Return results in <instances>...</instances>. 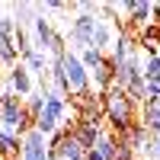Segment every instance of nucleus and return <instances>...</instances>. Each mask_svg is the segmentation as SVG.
Instances as JSON below:
<instances>
[{
	"label": "nucleus",
	"instance_id": "nucleus-1",
	"mask_svg": "<svg viewBox=\"0 0 160 160\" xmlns=\"http://www.w3.org/2000/svg\"><path fill=\"white\" fill-rule=\"evenodd\" d=\"M102 112H106V122L112 125V135H125V131L138 122L135 118V102L115 87H109L102 93Z\"/></svg>",
	"mask_w": 160,
	"mask_h": 160
},
{
	"label": "nucleus",
	"instance_id": "nucleus-2",
	"mask_svg": "<svg viewBox=\"0 0 160 160\" xmlns=\"http://www.w3.org/2000/svg\"><path fill=\"white\" fill-rule=\"evenodd\" d=\"M32 128L38 135H45V138L55 135L58 128H71V122H68V99H64L61 93H55V90H45V106H42V112L35 115Z\"/></svg>",
	"mask_w": 160,
	"mask_h": 160
},
{
	"label": "nucleus",
	"instance_id": "nucleus-3",
	"mask_svg": "<svg viewBox=\"0 0 160 160\" xmlns=\"http://www.w3.org/2000/svg\"><path fill=\"white\" fill-rule=\"evenodd\" d=\"M0 128L3 131H13V135H26L32 131V115L22 109V99L16 93H0Z\"/></svg>",
	"mask_w": 160,
	"mask_h": 160
},
{
	"label": "nucleus",
	"instance_id": "nucleus-4",
	"mask_svg": "<svg viewBox=\"0 0 160 160\" xmlns=\"http://www.w3.org/2000/svg\"><path fill=\"white\" fill-rule=\"evenodd\" d=\"M61 71H64V80H68V96H90V71L80 64L77 51H64L61 55Z\"/></svg>",
	"mask_w": 160,
	"mask_h": 160
},
{
	"label": "nucleus",
	"instance_id": "nucleus-5",
	"mask_svg": "<svg viewBox=\"0 0 160 160\" xmlns=\"http://www.w3.org/2000/svg\"><path fill=\"white\" fill-rule=\"evenodd\" d=\"M93 26H96V13H77L74 22H71V51H83L90 48V38H93Z\"/></svg>",
	"mask_w": 160,
	"mask_h": 160
},
{
	"label": "nucleus",
	"instance_id": "nucleus-6",
	"mask_svg": "<svg viewBox=\"0 0 160 160\" xmlns=\"http://www.w3.org/2000/svg\"><path fill=\"white\" fill-rule=\"evenodd\" d=\"M19 160H48V141L38 131H26L19 138Z\"/></svg>",
	"mask_w": 160,
	"mask_h": 160
},
{
	"label": "nucleus",
	"instance_id": "nucleus-7",
	"mask_svg": "<svg viewBox=\"0 0 160 160\" xmlns=\"http://www.w3.org/2000/svg\"><path fill=\"white\" fill-rule=\"evenodd\" d=\"M10 93H16L19 99H26L32 93V74L22 68V64H13L10 68Z\"/></svg>",
	"mask_w": 160,
	"mask_h": 160
},
{
	"label": "nucleus",
	"instance_id": "nucleus-8",
	"mask_svg": "<svg viewBox=\"0 0 160 160\" xmlns=\"http://www.w3.org/2000/svg\"><path fill=\"white\" fill-rule=\"evenodd\" d=\"M71 131H74V138L80 141V148L90 151L93 144H96V138L102 135V125H99V122H77Z\"/></svg>",
	"mask_w": 160,
	"mask_h": 160
},
{
	"label": "nucleus",
	"instance_id": "nucleus-9",
	"mask_svg": "<svg viewBox=\"0 0 160 160\" xmlns=\"http://www.w3.org/2000/svg\"><path fill=\"white\" fill-rule=\"evenodd\" d=\"M141 125L151 131V138H160V99H148V102H144Z\"/></svg>",
	"mask_w": 160,
	"mask_h": 160
},
{
	"label": "nucleus",
	"instance_id": "nucleus-10",
	"mask_svg": "<svg viewBox=\"0 0 160 160\" xmlns=\"http://www.w3.org/2000/svg\"><path fill=\"white\" fill-rule=\"evenodd\" d=\"M112 45V29H109V19H99L96 16V26H93V38H90V48H96L106 55V48Z\"/></svg>",
	"mask_w": 160,
	"mask_h": 160
},
{
	"label": "nucleus",
	"instance_id": "nucleus-11",
	"mask_svg": "<svg viewBox=\"0 0 160 160\" xmlns=\"http://www.w3.org/2000/svg\"><path fill=\"white\" fill-rule=\"evenodd\" d=\"M122 10L131 16L135 26H148L151 22V3L148 0H128V3H122Z\"/></svg>",
	"mask_w": 160,
	"mask_h": 160
},
{
	"label": "nucleus",
	"instance_id": "nucleus-12",
	"mask_svg": "<svg viewBox=\"0 0 160 160\" xmlns=\"http://www.w3.org/2000/svg\"><path fill=\"white\" fill-rule=\"evenodd\" d=\"M0 160H19V135L0 128Z\"/></svg>",
	"mask_w": 160,
	"mask_h": 160
},
{
	"label": "nucleus",
	"instance_id": "nucleus-13",
	"mask_svg": "<svg viewBox=\"0 0 160 160\" xmlns=\"http://www.w3.org/2000/svg\"><path fill=\"white\" fill-rule=\"evenodd\" d=\"M16 61H19V51H16V35H0V64L13 68Z\"/></svg>",
	"mask_w": 160,
	"mask_h": 160
},
{
	"label": "nucleus",
	"instance_id": "nucleus-14",
	"mask_svg": "<svg viewBox=\"0 0 160 160\" xmlns=\"http://www.w3.org/2000/svg\"><path fill=\"white\" fill-rule=\"evenodd\" d=\"M90 151H96L102 160H112V157H115V151H118V138H115V135H106V131H102Z\"/></svg>",
	"mask_w": 160,
	"mask_h": 160
},
{
	"label": "nucleus",
	"instance_id": "nucleus-15",
	"mask_svg": "<svg viewBox=\"0 0 160 160\" xmlns=\"http://www.w3.org/2000/svg\"><path fill=\"white\" fill-rule=\"evenodd\" d=\"M22 68L26 71H29V74H48V58L42 55V51H38V48H32V51H26V55H22Z\"/></svg>",
	"mask_w": 160,
	"mask_h": 160
},
{
	"label": "nucleus",
	"instance_id": "nucleus-16",
	"mask_svg": "<svg viewBox=\"0 0 160 160\" xmlns=\"http://www.w3.org/2000/svg\"><path fill=\"white\" fill-rule=\"evenodd\" d=\"M38 16V3H16L13 7V22H16V29H22L26 22H32Z\"/></svg>",
	"mask_w": 160,
	"mask_h": 160
},
{
	"label": "nucleus",
	"instance_id": "nucleus-17",
	"mask_svg": "<svg viewBox=\"0 0 160 160\" xmlns=\"http://www.w3.org/2000/svg\"><path fill=\"white\" fill-rule=\"evenodd\" d=\"M77 58H80V64H83L87 71H96V68H102V64H106V55H102V51H96V48L77 51Z\"/></svg>",
	"mask_w": 160,
	"mask_h": 160
},
{
	"label": "nucleus",
	"instance_id": "nucleus-18",
	"mask_svg": "<svg viewBox=\"0 0 160 160\" xmlns=\"http://www.w3.org/2000/svg\"><path fill=\"white\" fill-rule=\"evenodd\" d=\"M42 106H45V93H29V96L22 99V109L32 115V122H35V115L42 112Z\"/></svg>",
	"mask_w": 160,
	"mask_h": 160
},
{
	"label": "nucleus",
	"instance_id": "nucleus-19",
	"mask_svg": "<svg viewBox=\"0 0 160 160\" xmlns=\"http://www.w3.org/2000/svg\"><path fill=\"white\" fill-rule=\"evenodd\" d=\"M141 77H144V80H154V77H160V58H157V55H151L148 61L141 64Z\"/></svg>",
	"mask_w": 160,
	"mask_h": 160
},
{
	"label": "nucleus",
	"instance_id": "nucleus-20",
	"mask_svg": "<svg viewBox=\"0 0 160 160\" xmlns=\"http://www.w3.org/2000/svg\"><path fill=\"white\" fill-rule=\"evenodd\" d=\"M16 22H13V16H7V13H0V35H16Z\"/></svg>",
	"mask_w": 160,
	"mask_h": 160
},
{
	"label": "nucleus",
	"instance_id": "nucleus-21",
	"mask_svg": "<svg viewBox=\"0 0 160 160\" xmlns=\"http://www.w3.org/2000/svg\"><path fill=\"white\" fill-rule=\"evenodd\" d=\"M144 93H148V99H160V77L144 80Z\"/></svg>",
	"mask_w": 160,
	"mask_h": 160
},
{
	"label": "nucleus",
	"instance_id": "nucleus-22",
	"mask_svg": "<svg viewBox=\"0 0 160 160\" xmlns=\"http://www.w3.org/2000/svg\"><path fill=\"white\" fill-rule=\"evenodd\" d=\"M112 160H135V151L125 148V144L118 141V151H115V157H112Z\"/></svg>",
	"mask_w": 160,
	"mask_h": 160
},
{
	"label": "nucleus",
	"instance_id": "nucleus-23",
	"mask_svg": "<svg viewBox=\"0 0 160 160\" xmlns=\"http://www.w3.org/2000/svg\"><path fill=\"white\" fill-rule=\"evenodd\" d=\"M99 7L96 3H93V0H80V3H77V13H96Z\"/></svg>",
	"mask_w": 160,
	"mask_h": 160
},
{
	"label": "nucleus",
	"instance_id": "nucleus-24",
	"mask_svg": "<svg viewBox=\"0 0 160 160\" xmlns=\"http://www.w3.org/2000/svg\"><path fill=\"white\" fill-rule=\"evenodd\" d=\"M151 26L160 29V3H151Z\"/></svg>",
	"mask_w": 160,
	"mask_h": 160
},
{
	"label": "nucleus",
	"instance_id": "nucleus-25",
	"mask_svg": "<svg viewBox=\"0 0 160 160\" xmlns=\"http://www.w3.org/2000/svg\"><path fill=\"white\" fill-rule=\"evenodd\" d=\"M83 160H102V157H99L96 151H87V154H83Z\"/></svg>",
	"mask_w": 160,
	"mask_h": 160
},
{
	"label": "nucleus",
	"instance_id": "nucleus-26",
	"mask_svg": "<svg viewBox=\"0 0 160 160\" xmlns=\"http://www.w3.org/2000/svg\"><path fill=\"white\" fill-rule=\"evenodd\" d=\"M154 141V157H160V138H151Z\"/></svg>",
	"mask_w": 160,
	"mask_h": 160
}]
</instances>
